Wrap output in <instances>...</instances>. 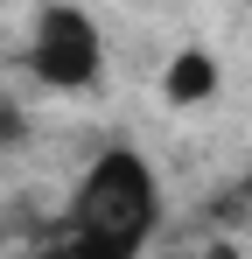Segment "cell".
<instances>
[{
    "instance_id": "6da1fadb",
    "label": "cell",
    "mask_w": 252,
    "mask_h": 259,
    "mask_svg": "<svg viewBox=\"0 0 252 259\" xmlns=\"http://www.w3.org/2000/svg\"><path fill=\"white\" fill-rule=\"evenodd\" d=\"M154 224H161V182L133 147H105L63 210V231L77 245H91L98 259H140Z\"/></svg>"
},
{
    "instance_id": "7a4b0ae2",
    "label": "cell",
    "mask_w": 252,
    "mask_h": 259,
    "mask_svg": "<svg viewBox=\"0 0 252 259\" xmlns=\"http://www.w3.org/2000/svg\"><path fill=\"white\" fill-rule=\"evenodd\" d=\"M28 70H35V84H49V91H91L98 70H105L98 21H91L84 7H70V0H42L35 28H28Z\"/></svg>"
},
{
    "instance_id": "3957f363",
    "label": "cell",
    "mask_w": 252,
    "mask_h": 259,
    "mask_svg": "<svg viewBox=\"0 0 252 259\" xmlns=\"http://www.w3.org/2000/svg\"><path fill=\"white\" fill-rule=\"evenodd\" d=\"M161 98L168 105H210L217 98V56L210 49H175V63L161 70Z\"/></svg>"
},
{
    "instance_id": "277c9868",
    "label": "cell",
    "mask_w": 252,
    "mask_h": 259,
    "mask_svg": "<svg viewBox=\"0 0 252 259\" xmlns=\"http://www.w3.org/2000/svg\"><path fill=\"white\" fill-rule=\"evenodd\" d=\"M35 259H98V252H91V245H77L70 231H56V238H49V245H42Z\"/></svg>"
},
{
    "instance_id": "5b68a950",
    "label": "cell",
    "mask_w": 252,
    "mask_h": 259,
    "mask_svg": "<svg viewBox=\"0 0 252 259\" xmlns=\"http://www.w3.org/2000/svg\"><path fill=\"white\" fill-rule=\"evenodd\" d=\"M28 133V119H21V105H0V147H14Z\"/></svg>"
},
{
    "instance_id": "8992f818",
    "label": "cell",
    "mask_w": 252,
    "mask_h": 259,
    "mask_svg": "<svg viewBox=\"0 0 252 259\" xmlns=\"http://www.w3.org/2000/svg\"><path fill=\"white\" fill-rule=\"evenodd\" d=\"M203 259H245V245H231V238H217V245H210Z\"/></svg>"
}]
</instances>
